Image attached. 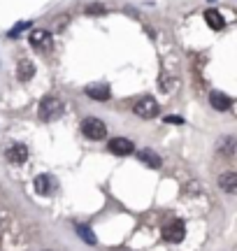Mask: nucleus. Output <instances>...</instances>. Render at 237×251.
Masks as SVG:
<instances>
[{"instance_id": "obj_2", "label": "nucleus", "mask_w": 237, "mask_h": 251, "mask_svg": "<svg viewBox=\"0 0 237 251\" xmlns=\"http://www.w3.org/2000/svg\"><path fill=\"white\" fill-rule=\"evenodd\" d=\"M37 114L42 121H54L63 114V105H61V100L56 98H45L40 102V109H37Z\"/></svg>"}, {"instance_id": "obj_17", "label": "nucleus", "mask_w": 237, "mask_h": 251, "mask_svg": "<svg viewBox=\"0 0 237 251\" xmlns=\"http://www.w3.org/2000/svg\"><path fill=\"white\" fill-rule=\"evenodd\" d=\"M86 14H105V7H102V5H98V2H93V5H89V7H86Z\"/></svg>"}, {"instance_id": "obj_9", "label": "nucleus", "mask_w": 237, "mask_h": 251, "mask_svg": "<svg viewBox=\"0 0 237 251\" xmlns=\"http://www.w3.org/2000/svg\"><path fill=\"white\" fill-rule=\"evenodd\" d=\"M216 151H219V156H223V158H233V156H235V137H233V135H226V137L216 144Z\"/></svg>"}, {"instance_id": "obj_10", "label": "nucleus", "mask_w": 237, "mask_h": 251, "mask_svg": "<svg viewBox=\"0 0 237 251\" xmlns=\"http://www.w3.org/2000/svg\"><path fill=\"white\" fill-rule=\"evenodd\" d=\"M35 191L40 196H49L51 191H54V179H51V175H37L35 177Z\"/></svg>"}, {"instance_id": "obj_12", "label": "nucleus", "mask_w": 237, "mask_h": 251, "mask_svg": "<svg viewBox=\"0 0 237 251\" xmlns=\"http://www.w3.org/2000/svg\"><path fill=\"white\" fill-rule=\"evenodd\" d=\"M137 158L144 163V165H149V168H161V156L156 151H151V149H142V151L137 153Z\"/></svg>"}, {"instance_id": "obj_4", "label": "nucleus", "mask_w": 237, "mask_h": 251, "mask_svg": "<svg viewBox=\"0 0 237 251\" xmlns=\"http://www.w3.org/2000/svg\"><path fill=\"white\" fill-rule=\"evenodd\" d=\"M133 112H135L140 119H151L158 114V102H156L151 96H146V98H140L135 102V107H133Z\"/></svg>"}, {"instance_id": "obj_8", "label": "nucleus", "mask_w": 237, "mask_h": 251, "mask_svg": "<svg viewBox=\"0 0 237 251\" xmlns=\"http://www.w3.org/2000/svg\"><path fill=\"white\" fill-rule=\"evenodd\" d=\"M219 186L226 191V193H235L237 191V172H233V170H228V172H223L219 177Z\"/></svg>"}, {"instance_id": "obj_7", "label": "nucleus", "mask_w": 237, "mask_h": 251, "mask_svg": "<svg viewBox=\"0 0 237 251\" xmlns=\"http://www.w3.org/2000/svg\"><path fill=\"white\" fill-rule=\"evenodd\" d=\"M86 96L93 100H98V102H105V100H110V86L107 84H93V86H86Z\"/></svg>"}, {"instance_id": "obj_16", "label": "nucleus", "mask_w": 237, "mask_h": 251, "mask_svg": "<svg viewBox=\"0 0 237 251\" xmlns=\"http://www.w3.org/2000/svg\"><path fill=\"white\" fill-rule=\"evenodd\" d=\"M77 233L82 235V237H84V240H86L89 244H95V235L91 233V228H86V226H77Z\"/></svg>"}, {"instance_id": "obj_1", "label": "nucleus", "mask_w": 237, "mask_h": 251, "mask_svg": "<svg viewBox=\"0 0 237 251\" xmlns=\"http://www.w3.org/2000/svg\"><path fill=\"white\" fill-rule=\"evenodd\" d=\"M82 133L89 137V140H93V142H100V140H105L107 137V126L102 124L100 119L95 117H89L82 121Z\"/></svg>"}, {"instance_id": "obj_14", "label": "nucleus", "mask_w": 237, "mask_h": 251, "mask_svg": "<svg viewBox=\"0 0 237 251\" xmlns=\"http://www.w3.org/2000/svg\"><path fill=\"white\" fill-rule=\"evenodd\" d=\"M205 21H207V24H210V28H214V30H221V28L226 26L223 17H221L216 9H207V12H205Z\"/></svg>"}, {"instance_id": "obj_13", "label": "nucleus", "mask_w": 237, "mask_h": 251, "mask_svg": "<svg viewBox=\"0 0 237 251\" xmlns=\"http://www.w3.org/2000/svg\"><path fill=\"white\" fill-rule=\"evenodd\" d=\"M7 158L12 163H24L28 158V149L24 144H14V147H9L7 149Z\"/></svg>"}, {"instance_id": "obj_6", "label": "nucleus", "mask_w": 237, "mask_h": 251, "mask_svg": "<svg viewBox=\"0 0 237 251\" xmlns=\"http://www.w3.org/2000/svg\"><path fill=\"white\" fill-rule=\"evenodd\" d=\"M210 105L214 109H219V112H226V109L233 107V100H230V96L221 93V91H212L210 93Z\"/></svg>"}, {"instance_id": "obj_3", "label": "nucleus", "mask_w": 237, "mask_h": 251, "mask_svg": "<svg viewBox=\"0 0 237 251\" xmlns=\"http://www.w3.org/2000/svg\"><path fill=\"white\" fill-rule=\"evenodd\" d=\"M184 235H186V226L179 219H172L170 224L163 226V240H167V242H182Z\"/></svg>"}, {"instance_id": "obj_18", "label": "nucleus", "mask_w": 237, "mask_h": 251, "mask_svg": "<svg viewBox=\"0 0 237 251\" xmlns=\"http://www.w3.org/2000/svg\"><path fill=\"white\" fill-rule=\"evenodd\" d=\"M165 121H167V124H184V119H182V117H167Z\"/></svg>"}, {"instance_id": "obj_5", "label": "nucleus", "mask_w": 237, "mask_h": 251, "mask_svg": "<svg viewBox=\"0 0 237 251\" xmlns=\"http://www.w3.org/2000/svg\"><path fill=\"white\" fill-rule=\"evenodd\" d=\"M107 147H110V151L114 156H128V153L135 151V144H133V140H128V137H112Z\"/></svg>"}, {"instance_id": "obj_11", "label": "nucleus", "mask_w": 237, "mask_h": 251, "mask_svg": "<svg viewBox=\"0 0 237 251\" xmlns=\"http://www.w3.org/2000/svg\"><path fill=\"white\" fill-rule=\"evenodd\" d=\"M30 45H35L37 49H47V47L51 45V33H47V30H33L30 33Z\"/></svg>"}, {"instance_id": "obj_15", "label": "nucleus", "mask_w": 237, "mask_h": 251, "mask_svg": "<svg viewBox=\"0 0 237 251\" xmlns=\"http://www.w3.org/2000/svg\"><path fill=\"white\" fill-rule=\"evenodd\" d=\"M33 75H35V68H33V63H30V61H21V63H19V79L26 81V79H30Z\"/></svg>"}, {"instance_id": "obj_19", "label": "nucleus", "mask_w": 237, "mask_h": 251, "mask_svg": "<svg viewBox=\"0 0 237 251\" xmlns=\"http://www.w3.org/2000/svg\"><path fill=\"white\" fill-rule=\"evenodd\" d=\"M117 251H130V249H117Z\"/></svg>"}]
</instances>
